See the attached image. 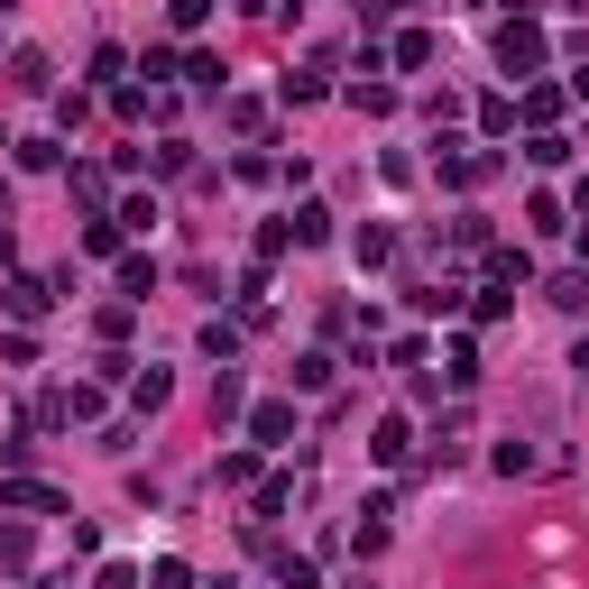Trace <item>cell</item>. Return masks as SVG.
Returning <instances> with one entry per match:
<instances>
[{"label": "cell", "instance_id": "6da1fadb", "mask_svg": "<svg viewBox=\"0 0 589 589\" xmlns=\"http://www.w3.org/2000/svg\"><path fill=\"white\" fill-rule=\"evenodd\" d=\"M498 65L506 74H544V29H534V19H506L498 29Z\"/></svg>", "mask_w": 589, "mask_h": 589}, {"label": "cell", "instance_id": "7a4b0ae2", "mask_svg": "<svg viewBox=\"0 0 589 589\" xmlns=\"http://www.w3.org/2000/svg\"><path fill=\"white\" fill-rule=\"evenodd\" d=\"M0 304H10L19 323H37L46 304H56V286H46V276H10V286H0Z\"/></svg>", "mask_w": 589, "mask_h": 589}, {"label": "cell", "instance_id": "3957f363", "mask_svg": "<svg viewBox=\"0 0 589 589\" xmlns=\"http://www.w3.org/2000/svg\"><path fill=\"white\" fill-rule=\"evenodd\" d=\"M0 506H29V516H65V498H56V489H37V479H10V489H0Z\"/></svg>", "mask_w": 589, "mask_h": 589}, {"label": "cell", "instance_id": "277c9868", "mask_svg": "<svg viewBox=\"0 0 589 589\" xmlns=\"http://www.w3.org/2000/svg\"><path fill=\"white\" fill-rule=\"evenodd\" d=\"M388 65H405V74H424V65H433V29H405V37L388 46Z\"/></svg>", "mask_w": 589, "mask_h": 589}, {"label": "cell", "instance_id": "5b68a950", "mask_svg": "<svg viewBox=\"0 0 589 589\" xmlns=\"http://www.w3.org/2000/svg\"><path fill=\"white\" fill-rule=\"evenodd\" d=\"M544 295L561 304V314H589V276H580V268H561V276H553V286H544Z\"/></svg>", "mask_w": 589, "mask_h": 589}, {"label": "cell", "instance_id": "8992f818", "mask_svg": "<svg viewBox=\"0 0 589 589\" xmlns=\"http://www.w3.org/2000/svg\"><path fill=\"white\" fill-rule=\"evenodd\" d=\"M249 433H259V443H286V433H295V405H259V415H249Z\"/></svg>", "mask_w": 589, "mask_h": 589}, {"label": "cell", "instance_id": "52a82bcc", "mask_svg": "<svg viewBox=\"0 0 589 589\" xmlns=\"http://www.w3.org/2000/svg\"><path fill=\"white\" fill-rule=\"evenodd\" d=\"M120 295H139V304L157 295V259H120Z\"/></svg>", "mask_w": 589, "mask_h": 589}, {"label": "cell", "instance_id": "ba28073f", "mask_svg": "<svg viewBox=\"0 0 589 589\" xmlns=\"http://www.w3.org/2000/svg\"><path fill=\"white\" fill-rule=\"evenodd\" d=\"M10 84L19 92H46V56H37V46H19V56H10Z\"/></svg>", "mask_w": 589, "mask_h": 589}, {"label": "cell", "instance_id": "9c48e42d", "mask_svg": "<svg viewBox=\"0 0 589 589\" xmlns=\"http://www.w3.org/2000/svg\"><path fill=\"white\" fill-rule=\"evenodd\" d=\"M130 396H139V415H157V405L175 396V378H166V369H139V388H130Z\"/></svg>", "mask_w": 589, "mask_h": 589}, {"label": "cell", "instance_id": "30bf717a", "mask_svg": "<svg viewBox=\"0 0 589 589\" xmlns=\"http://www.w3.org/2000/svg\"><path fill=\"white\" fill-rule=\"evenodd\" d=\"M525 120H534V130H553V120H561V92L534 84V92H525Z\"/></svg>", "mask_w": 589, "mask_h": 589}, {"label": "cell", "instance_id": "8fae6325", "mask_svg": "<svg viewBox=\"0 0 589 589\" xmlns=\"http://www.w3.org/2000/svg\"><path fill=\"white\" fill-rule=\"evenodd\" d=\"M525 157H534V166H561V157H571V139H561V130H534Z\"/></svg>", "mask_w": 589, "mask_h": 589}, {"label": "cell", "instance_id": "7c38bea8", "mask_svg": "<svg viewBox=\"0 0 589 589\" xmlns=\"http://www.w3.org/2000/svg\"><path fill=\"white\" fill-rule=\"evenodd\" d=\"M443 378H451V388H470V378H479V350L451 341V350H443Z\"/></svg>", "mask_w": 589, "mask_h": 589}, {"label": "cell", "instance_id": "4fadbf2b", "mask_svg": "<svg viewBox=\"0 0 589 589\" xmlns=\"http://www.w3.org/2000/svg\"><path fill=\"white\" fill-rule=\"evenodd\" d=\"M378 460H388V470H396V460H405V415H388V424H378V443H369Z\"/></svg>", "mask_w": 589, "mask_h": 589}, {"label": "cell", "instance_id": "5bb4252c", "mask_svg": "<svg viewBox=\"0 0 589 589\" xmlns=\"http://www.w3.org/2000/svg\"><path fill=\"white\" fill-rule=\"evenodd\" d=\"M120 74H130V56H120V46H92V84L120 92Z\"/></svg>", "mask_w": 589, "mask_h": 589}, {"label": "cell", "instance_id": "9a60e30c", "mask_svg": "<svg viewBox=\"0 0 589 589\" xmlns=\"http://www.w3.org/2000/svg\"><path fill=\"white\" fill-rule=\"evenodd\" d=\"M295 240H304V249L331 240V212H323V203H304V212H295Z\"/></svg>", "mask_w": 589, "mask_h": 589}, {"label": "cell", "instance_id": "2e32d148", "mask_svg": "<svg viewBox=\"0 0 589 589\" xmlns=\"http://www.w3.org/2000/svg\"><path fill=\"white\" fill-rule=\"evenodd\" d=\"M185 84H203V92H221V56H203V46H194V56H185Z\"/></svg>", "mask_w": 589, "mask_h": 589}, {"label": "cell", "instance_id": "e0dca14e", "mask_svg": "<svg viewBox=\"0 0 589 589\" xmlns=\"http://www.w3.org/2000/svg\"><path fill=\"white\" fill-rule=\"evenodd\" d=\"M0 571H29V534L19 525H0Z\"/></svg>", "mask_w": 589, "mask_h": 589}, {"label": "cell", "instance_id": "ac0fdd59", "mask_svg": "<svg viewBox=\"0 0 589 589\" xmlns=\"http://www.w3.org/2000/svg\"><path fill=\"white\" fill-rule=\"evenodd\" d=\"M166 19H175V29H185V37H194V29H203V19H212V0H175V10H166Z\"/></svg>", "mask_w": 589, "mask_h": 589}, {"label": "cell", "instance_id": "d6986e66", "mask_svg": "<svg viewBox=\"0 0 589 589\" xmlns=\"http://www.w3.org/2000/svg\"><path fill=\"white\" fill-rule=\"evenodd\" d=\"M148 589H194V571H185V561H157V571H148Z\"/></svg>", "mask_w": 589, "mask_h": 589}, {"label": "cell", "instance_id": "ffe728a7", "mask_svg": "<svg viewBox=\"0 0 589 589\" xmlns=\"http://www.w3.org/2000/svg\"><path fill=\"white\" fill-rule=\"evenodd\" d=\"M92 589H139V571H130V561H101V580Z\"/></svg>", "mask_w": 589, "mask_h": 589}, {"label": "cell", "instance_id": "44dd1931", "mask_svg": "<svg viewBox=\"0 0 589 589\" xmlns=\"http://www.w3.org/2000/svg\"><path fill=\"white\" fill-rule=\"evenodd\" d=\"M396 10H415V0H369V29H388Z\"/></svg>", "mask_w": 589, "mask_h": 589}, {"label": "cell", "instance_id": "7402d4cb", "mask_svg": "<svg viewBox=\"0 0 589 589\" xmlns=\"http://www.w3.org/2000/svg\"><path fill=\"white\" fill-rule=\"evenodd\" d=\"M571 212H580V221H589V175H580V185H571Z\"/></svg>", "mask_w": 589, "mask_h": 589}, {"label": "cell", "instance_id": "603a6c76", "mask_svg": "<svg viewBox=\"0 0 589 589\" xmlns=\"http://www.w3.org/2000/svg\"><path fill=\"white\" fill-rule=\"evenodd\" d=\"M571 92H580V101H589V65H580V74H571Z\"/></svg>", "mask_w": 589, "mask_h": 589}]
</instances>
